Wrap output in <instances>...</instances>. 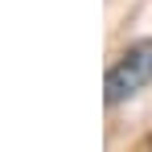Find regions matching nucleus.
<instances>
[{"label":"nucleus","mask_w":152,"mask_h":152,"mask_svg":"<svg viewBox=\"0 0 152 152\" xmlns=\"http://www.w3.org/2000/svg\"><path fill=\"white\" fill-rule=\"evenodd\" d=\"M148 82H152V41H136L107 70V107H119V103L136 99Z\"/></svg>","instance_id":"1"}]
</instances>
